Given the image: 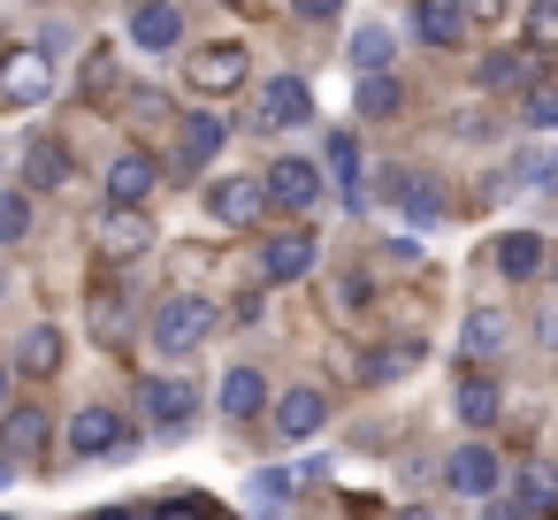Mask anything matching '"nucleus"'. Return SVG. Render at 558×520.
Here are the masks:
<instances>
[{"instance_id": "obj_1", "label": "nucleus", "mask_w": 558, "mask_h": 520, "mask_svg": "<svg viewBox=\"0 0 558 520\" xmlns=\"http://www.w3.org/2000/svg\"><path fill=\"white\" fill-rule=\"evenodd\" d=\"M184 77H192V93L222 100V93H238V85L253 77V55H245L238 39H207V47H192V55H184Z\"/></svg>"}, {"instance_id": "obj_2", "label": "nucleus", "mask_w": 558, "mask_h": 520, "mask_svg": "<svg viewBox=\"0 0 558 520\" xmlns=\"http://www.w3.org/2000/svg\"><path fill=\"white\" fill-rule=\"evenodd\" d=\"M47 93H54V55L47 47L0 55V100H9V108H47Z\"/></svg>"}, {"instance_id": "obj_3", "label": "nucleus", "mask_w": 558, "mask_h": 520, "mask_svg": "<svg viewBox=\"0 0 558 520\" xmlns=\"http://www.w3.org/2000/svg\"><path fill=\"white\" fill-rule=\"evenodd\" d=\"M93 245H100V261H138V253L154 245V222H146L131 199H108V207H100V230H93Z\"/></svg>"}, {"instance_id": "obj_4", "label": "nucleus", "mask_w": 558, "mask_h": 520, "mask_svg": "<svg viewBox=\"0 0 558 520\" xmlns=\"http://www.w3.org/2000/svg\"><path fill=\"white\" fill-rule=\"evenodd\" d=\"M207 329H215V306H207V299H192V291L161 299V314H154V344H161V352H192Z\"/></svg>"}, {"instance_id": "obj_5", "label": "nucleus", "mask_w": 558, "mask_h": 520, "mask_svg": "<svg viewBox=\"0 0 558 520\" xmlns=\"http://www.w3.org/2000/svg\"><path fill=\"white\" fill-rule=\"evenodd\" d=\"M306 116H314V93L299 77H268L260 100H253V131H299Z\"/></svg>"}, {"instance_id": "obj_6", "label": "nucleus", "mask_w": 558, "mask_h": 520, "mask_svg": "<svg viewBox=\"0 0 558 520\" xmlns=\"http://www.w3.org/2000/svg\"><path fill=\"white\" fill-rule=\"evenodd\" d=\"M260 207H268V177H222V184L207 192V215L230 222V230H253Z\"/></svg>"}, {"instance_id": "obj_7", "label": "nucleus", "mask_w": 558, "mask_h": 520, "mask_svg": "<svg viewBox=\"0 0 558 520\" xmlns=\"http://www.w3.org/2000/svg\"><path fill=\"white\" fill-rule=\"evenodd\" d=\"M70 451H77V459H116V451H131V428H123V413H108V406H85V413L70 421Z\"/></svg>"}, {"instance_id": "obj_8", "label": "nucleus", "mask_w": 558, "mask_h": 520, "mask_svg": "<svg viewBox=\"0 0 558 520\" xmlns=\"http://www.w3.org/2000/svg\"><path fill=\"white\" fill-rule=\"evenodd\" d=\"M444 482H451L459 497H497V482H505V459H497L489 444H459V451L444 459Z\"/></svg>"}, {"instance_id": "obj_9", "label": "nucleus", "mask_w": 558, "mask_h": 520, "mask_svg": "<svg viewBox=\"0 0 558 520\" xmlns=\"http://www.w3.org/2000/svg\"><path fill=\"white\" fill-rule=\"evenodd\" d=\"M314 253H322L314 230H276V238L260 245V276H268V283H299V276L314 268Z\"/></svg>"}, {"instance_id": "obj_10", "label": "nucleus", "mask_w": 558, "mask_h": 520, "mask_svg": "<svg viewBox=\"0 0 558 520\" xmlns=\"http://www.w3.org/2000/svg\"><path fill=\"white\" fill-rule=\"evenodd\" d=\"M0 444H9V459L39 467V459H47V444H54V428H47V413H39V406H9V413H0Z\"/></svg>"}, {"instance_id": "obj_11", "label": "nucleus", "mask_w": 558, "mask_h": 520, "mask_svg": "<svg viewBox=\"0 0 558 520\" xmlns=\"http://www.w3.org/2000/svg\"><path fill=\"white\" fill-rule=\"evenodd\" d=\"M482 93H535L543 77V47H520V55H482Z\"/></svg>"}, {"instance_id": "obj_12", "label": "nucleus", "mask_w": 558, "mask_h": 520, "mask_svg": "<svg viewBox=\"0 0 558 520\" xmlns=\"http://www.w3.org/2000/svg\"><path fill=\"white\" fill-rule=\"evenodd\" d=\"M268 199H276V207H291V215H306V207L322 199V169H314V161H299V154H291V161H268Z\"/></svg>"}, {"instance_id": "obj_13", "label": "nucleus", "mask_w": 558, "mask_h": 520, "mask_svg": "<svg viewBox=\"0 0 558 520\" xmlns=\"http://www.w3.org/2000/svg\"><path fill=\"white\" fill-rule=\"evenodd\" d=\"M474 32V16L459 9V0H413V39L421 47H459Z\"/></svg>"}, {"instance_id": "obj_14", "label": "nucleus", "mask_w": 558, "mask_h": 520, "mask_svg": "<svg viewBox=\"0 0 558 520\" xmlns=\"http://www.w3.org/2000/svg\"><path fill=\"white\" fill-rule=\"evenodd\" d=\"M383 192L413 215V230H428V222L444 215V192H436V177H421V169H390V177H383Z\"/></svg>"}, {"instance_id": "obj_15", "label": "nucleus", "mask_w": 558, "mask_h": 520, "mask_svg": "<svg viewBox=\"0 0 558 520\" xmlns=\"http://www.w3.org/2000/svg\"><path fill=\"white\" fill-rule=\"evenodd\" d=\"M131 39H138L146 55H169V47H184V16H177V0H146V9L131 16Z\"/></svg>"}, {"instance_id": "obj_16", "label": "nucleus", "mask_w": 558, "mask_h": 520, "mask_svg": "<svg viewBox=\"0 0 558 520\" xmlns=\"http://www.w3.org/2000/svg\"><path fill=\"white\" fill-rule=\"evenodd\" d=\"M9 367H16V375H32V383H47V375L62 367V329H54V322H32Z\"/></svg>"}, {"instance_id": "obj_17", "label": "nucleus", "mask_w": 558, "mask_h": 520, "mask_svg": "<svg viewBox=\"0 0 558 520\" xmlns=\"http://www.w3.org/2000/svg\"><path fill=\"white\" fill-rule=\"evenodd\" d=\"M138 406H146L161 428H184V421H192V406H199V390H192L184 375H161V383H146V390H138Z\"/></svg>"}, {"instance_id": "obj_18", "label": "nucleus", "mask_w": 558, "mask_h": 520, "mask_svg": "<svg viewBox=\"0 0 558 520\" xmlns=\"http://www.w3.org/2000/svg\"><path fill=\"white\" fill-rule=\"evenodd\" d=\"M451 406H459V421H466V428H489V421L505 413V390H497V383H489L482 367H466V375H459V398H451Z\"/></svg>"}, {"instance_id": "obj_19", "label": "nucleus", "mask_w": 558, "mask_h": 520, "mask_svg": "<svg viewBox=\"0 0 558 520\" xmlns=\"http://www.w3.org/2000/svg\"><path fill=\"white\" fill-rule=\"evenodd\" d=\"M154 177H161L154 154H116V161H108V199H131V207H138V199L154 192Z\"/></svg>"}, {"instance_id": "obj_20", "label": "nucleus", "mask_w": 558, "mask_h": 520, "mask_svg": "<svg viewBox=\"0 0 558 520\" xmlns=\"http://www.w3.org/2000/svg\"><path fill=\"white\" fill-rule=\"evenodd\" d=\"M268 421H276V428H283V436H314V428H322V421H329V398H322V390H283V398H276V413H268Z\"/></svg>"}, {"instance_id": "obj_21", "label": "nucleus", "mask_w": 558, "mask_h": 520, "mask_svg": "<svg viewBox=\"0 0 558 520\" xmlns=\"http://www.w3.org/2000/svg\"><path fill=\"white\" fill-rule=\"evenodd\" d=\"M505 512H558V467H520Z\"/></svg>"}, {"instance_id": "obj_22", "label": "nucleus", "mask_w": 558, "mask_h": 520, "mask_svg": "<svg viewBox=\"0 0 558 520\" xmlns=\"http://www.w3.org/2000/svg\"><path fill=\"white\" fill-rule=\"evenodd\" d=\"M352 108H360L367 123H383V116H398V108H405V93H398V77H390V70H360Z\"/></svg>"}, {"instance_id": "obj_23", "label": "nucleus", "mask_w": 558, "mask_h": 520, "mask_svg": "<svg viewBox=\"0 0 558 520\" xmlns=\"http://www.w3.org/2000/svg\"><path fill=\"white\" fill-rule=\"evenodd\" d=\"M222 138H230V131H222V116H215V108H192V116H184V169L215 161V154H222Z\"/></svg>"}, {"instance_id": "obj_24", "label": "nucleus", "mask_w": 558, "mask_h": 520, "mask_svg": "<svg viewBox=\"0 0 558 520\" xmlns=\"http://www.w3.org/2000/svg\"><path fill=\"white\" fill-rule=\"evenodd\" d=\"M459 352H466V360H497V352H505V314H497V306H474L466 329H459Z\"/></svg>"}, {"instance_id": "obj_25", "label": "nucleus", "mask_w": 558, "mask_h": 520, "mask_svg": "<svg viewBox=\"0 0 558 520\" xmlns=\"http://www.w3.org/2000/svg\"><path fill=\"white\" fill-rule=\"evenodd\" d=\"M24 184H70V146L62 138H32V154H24Z\"/></svg>"}, {"instance_id": "obj_26", "label": "nucleus", "mask_w": 558, "mask_h": 520, "mask_svg": "<svg viewBox=\"0 0 558 520\" xmlns=\"http://www.w3.org/2000/svg\"><path fill=\"white\" fill-rule=\"evenodd\" d=\"M543 261H550V253H543V238H535V230H512V238L497 245V268H505L512 283H527V276H543Z\"/></svg>"}, {"instance_id": "obj_27", "label": "nucleus", "mask_w": 558, "mask_h": 520, "mask_svg": "<svg viewBox=\"0 0 558 520\" xmlns=\"http://www.w3.org/2000/svg\"><path fill=\"white\" fill-rule=\"evenodd\" d=\"M260 406H268V383H260L253 367H230V375H222V413H230V421H253Z\"/></svg>"}, {"instance_id": "obj_28", "label": "nucleus", "mask_w": 558, "mask_h": 520, "mask_svg": "<svg viewBox=\"0 0 558 520\" xmlns=\"http://www.w3.org/2000/svg\"><path fill=\"white\" fill-rule=\"evenodd\" d=\"M512 184L558 192V131H550V146H520V154H512Z\"/></svg>"}, {"instance_id": "obj_29", "label": "nucleus", "mask_w": 558, "mask_h": 520, "mask_svg": "<svg viewBox=\"0 0 558 520\" xmlns=\"http://www.w3.org/2000/svg\"><path fill=\"white\" fill-rule=\"evenodd\" d=\"M329 177L344 184V207L367 199V192H360V138H352V131H329Z\"/></svg>"}, {"instance_id": "obj_30", "label": "nucleus", "mask_w": 558, "mask_h": 520, "mask_svg": "<svg viewBox=\"0 0 558 520\" xmlns=\"http://www.w3.org/2000/svg\"><path fill=\"white\" fill-rule=\"evenodd\" d=\"M314 474H322V467H260V474H253V497H260V505H283V497H299Z\"/></svg>"}, {"instance_id": "obj_31", "label": "nucleus", "mask_w": 558, "mask_h": 520, "mask_svg": "<svg viewBox=\"0 0 558 520\" xmlns=\"http://www.w3.org/2000/svg\"><path fill=\"white\" fill-rule=\"evenodd\" d=\"M390 55H398V39L383 24H360L352 32V70H390Z\"/></svg>"}, {"instance_id": "obj_32", "label": "nucleus", "mask_w": 558, "mask_h": 520, "mask_svg": "<svg viewBox=\"0 0 558 520\" xmlns=\"http://www.w3.org/2000/svg\"><path fill=\"white\" fill-rule=\"evenodd\" d=\"M413 367H421V344H383L360 375H367V383H398V375H413Z\"/></svg>"}, {"instance_id": "obj_33", "label": "nucleus", "mask_w": 558, "mask_h": 520, "mask_svg": "<svg viewBox=\"0 0 558 520\" xmlns=\"http://www.w3.org/2000/svg\"><path fill=\"white\" fill-rule=\"evenodd\" d=\"M123 329H131V306H123L116 291H108V299H93V337H100V344H116Z\"/></svg>"}, {"instance_id": "obj_34", "label": "nucleus", "mask_w": 558, "mask_h": 520, "mask_svg": "<svg viewBox=\"0 0 558 520\" xmlns=\"http://www.w3.org/2000/svg\"><path fill=\"white\" fill-rule=\"evenodd\" d=\"M527 47L558 55V0H535V9H527Z\"/></svg>"}, {"instance_id": "obj_35", "label": "nucleus", "mask_w": 558, "mask_h": 520, "mask_svg": "<svg viewBox=\"0 0 558 520\" xmlns=\"http://www.w3.org/2000/svg\"><path fill=\"white\" fill-rule=\"evenodd\" d=\"M32 230V199L24 192H0V245H16Z\"/></svg>"}, {"instance_id": "obj_36", "label": "nucleus", "mask_w": 558, "mask_h": 520, "mask_svg": "<svg viewBox=\"0 0 558 520\" xmlns=\"http://www.w3.org/2000/svg\"><path fill=\"white\" fill-rule=\"evenodd\" d=\"M85 93H93V100H108V93H116V62H108V55H93V70H85Z\"/></svg>"}, {"instance_id": "obj_37", "label": "nucleus", "mask_w": 558, "mask_h": 520, "mask_svg": "<svg viewBox=\"0 0 558 520\" xmlns=\"http://www.w3.org/2000/svg\"><path fill=\"white\" fill-rule=\"evenodd\" d=\"M527 123H543V131H558V93H527Z\"/></svg>"}, {"instance_id": "obj_38", "label": "nucleus", "mask_w": 558, "mask_h": 520, "mask_svg": "<svg viewBox=\"0 0 558 520\" xmlns=\"http://www.w3.org/2000/svg\"><path fill=\"white\" fill-rule=\"evenodd\" d=\"M291 9H299V16H306V24H329V16H337V9H344V0H291Z\"/></svg>"}, {"instance_id": "obj_39", "label": "nucleus", "mask_w": 558, "mask_h": 520, "mask_svg": "<svg viewBox=\"0 0 558 520\" xmlns=\"http://www.w3.org/2000/svg\"><path fill=\"white\" fill-rule=\"evenodd\" d=\"M459 9H466L474 24H505V0H459Z\"/></svg>"}, {"instance_id": "obj_40", "label": "nucleus", "mask_w": 558, "mask_h": 520, "mask_svg": "<svg viewBox=\"0 0 558 520\" xmlns=\"http://www.w3.org/2000/svg\"><path fill=\"white\" fill-rule=\"evenodd\" d=\"M0 482H16V459H9V444H0Z\"/></svg>"}, {"instance_id": "obj_41", "label": "nucleus", "mask_w": 558, "mask_h": 520, "mask_svg": "<svg viewBox=\"0 0 558 520\" xmlns=\"http://www.w3.org/2000/svg\"><path fill=\"white\" fill-rule=\"evenodd\" d=\"M9 375H16V367H0V413H9Z\"/></svg>"}, {"instance_id": "obj_42", "label": "nucleus", "mask_w": 558, "mask_h": 520, "mask_svg": "<svg viewBox=\"0 0 558 520\" xmlns=\"http://www.w3.org/2000/svg\"><path fill=\"white\" fill-rule=\"evenodd\" d=\"M0 299H9V276H0Z\"/></svg>"}, {"instance_id": "obj_43", "label": "nucleus", "mask_w": 558, "mask_h": 520, "mask_svg": "<svg viewBox=\"0 0 558 520\" xmlns=\"http://www.w3.org/2000/svg\"><path fill=\"white\" fill-rule=\"evenodd\" d=\"M550 276H558V261H550Z\"/></svg>"}]
</instances>
